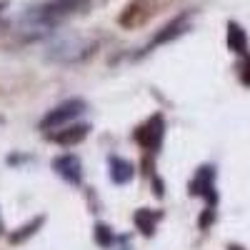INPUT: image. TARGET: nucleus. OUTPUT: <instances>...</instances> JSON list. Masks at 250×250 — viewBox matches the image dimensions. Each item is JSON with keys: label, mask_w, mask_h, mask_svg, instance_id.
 Listing matches in <instances>:
<instances>
[{"label": "nucleus", "mask_w": 250, "mask_h": 250, "mask_svg": "<svg viewBox=\"0 0 250 250\" xmlns=\"http://www.w3.org/2000/svg\"><path fill=\"white\" fill-rule=\"evenodd\" d=\"M83 110H85V100H68V103H62V105H58L55 110H50L43 120H40V128L43 130H50V128H58V125L62 123H68L73 118H78Z\"/></svg>", "instance_id": "f03ea898"}, {"label": "nucleus", "mask_w": 250, "mask_h": 250, "mask_svg": "<svg viewBox=\"0 0 250 250\" xmlns=\"http://www.w3.org/2000/svg\"><path fill=\"white\" fill-rule=\"evenodd\" d=\"M53 170L62 178V180H68L73 185H80L83 180V170H80V160L75 155H60L53 160Z\"/></svg>", "instance_id": "7ed1b4c3"}, {"label": "nucleus", "mask_w": 250, "mask_h": 250, "mask_svg": "<svg viewBox=\"0 0 250 250\" xmlns=\"http://www.w3.org/2000/svg\"><path fill=\"white\" fill-rule=\"evenodd\" d=\"M230 250H240V248H230Z\"/></svg>", "instance_id": "2eb2a0df"}, {"label": "nucleus", "mask_w": 250, "mask_h": 250, "mask_svg": "<svg viewBox=\"0 0 250 250\" xmlns=\"http://www.w3.org/2000/svg\"><path fill=\"white\" fill-rule=\"evenodd\" d=\"M213 178H215V170L205 165V168L198 170L195 180L190 183V193L193 195H205L210 205H215V200H218V195L213 193Z\"/></svg>", "instance_id": "20e7f679"}, {"label": "nucleus", "mask_w": 250, "mask_h": 250, "mask_svg": "<svg viewBox=\"0 0 250 250\" xmlns=\"http://www.w3.org/2000/svg\"><path fill=\"white\" fill-rule=\"evenodd\" d=\"M228 48H230L233 53H240V55L248 53V35L238 23L228 25Z\"/></svg>", "instance_id": "1a4fd4ad"}, {"label": "nucleus", "mask_w": 250, "mask_h": 250, "mask_svg": "<svg viewBox=\"0 0 250 250\" xmlns=\"http://www.w3.org/2000/svg\"><path fill=\"white\" fill-rule=\"evenodd\" d=\"M43 220H45L43 215H40L38 220H30V223H28L25 228H20V230H18V233H13V235H10V243H23L25 238H30L33 233H38V228H40V225H43Z\"/></svg>", "instance_id": "9b49d317"}, {"label": "nucleus", "mask_w": 250, "mask_h": 250, "mask_svg": "<svg viewBox=\"0 0 250 250\" xmlns=\"http://www.w3.org/2000/svg\"><path fill=\"white\" fill-rule=\"evenodd\" d=\"M90 133V125H73V128H65V130H58L50 135V140L60 143V145H75V143H83Z\"/></svg>", "instance_id": "0eeeda50"}, {"label": "nucleus", "mask_w": 250, "mask_h": 250, "mask_svg": "<svg viewBox=\"0 0 250 250\" xmlns=\"http://www.w3.org/2000/svg\"><path fill=\"white\" fill-rule=\"evenodd\" d=\"M188 30V18H178V20H173V23H168L165 25L148 45H145V50L143 53H150L153 48H158V45H163V43H168V40H173V38H178V35H183Z\"/></svg>", "instance_id": "39448f33"}, {"label": "nucleus", "mask_w": 250, "mask_h": 250, "mask_svg": "<svg viewBox=\"0 0 250 250\" xmlns=\"http://www.w3.org/2000/svg\"><path fill=\"white\" fill-rule=\"evenodd\" d=\"M95 240H98V245L100 248H110L113 243H115V235H113V230L108 225H95Z\"/></svg>", "instance_id": "f8f14e48"}, {"label": "nucleus", "mask_w": 250, "mask_h": 250, "mask_svg": "<svg viewBox=\"0 0 250 250\" xmlns=\"http://www.w3.org/2000/svg\"><path fill=\"white\" fill-rule=\"evenodd\" d=\"M145 18H148V10L143 8V0H135V3H130L128 8H125V13L120 15V25H125V28H135V25L143 23Z\"/></svg>", "instance_id": "6e6552de"}, {"label": "nucleus", "mask_w": 250, "mask_h": 250, "mask_svg": "<svg viewBox=\"0 0 250 250\" xmlns=\"http://www.w3.org/2000/svg\"><path fill=\"white\" fill-rule=\"evenodd\" d=\"M135 175V168H133V163L128 160H123L118 155H110V180L115 185H125V183H130Z\"/></svg>", "instance_id": "423d86ee"}, {"label": "nucleus", "mask_w": 250, "mask_h": 250, "mask_svg": "<svg viewBox=\"0 0 250 250\" xmlns=\"http://www.w3.org/2000/svg\"><path fill=\"white\" fill-rule=\"evenodd\" d=\"M0 233H3V220H0Z\"/></svg>", "instance_id": "4468645a"}, {"label": "nucleus", "mask_w": 250, "mask_h": 250, "mask_svg": "<svg viewBox=\"0 0 250 250\" xmlns=\"http://www.w3.org/2000/svg\"><path fill=\"white\" fill-rule=\"evenodd\" d=\"M240 78H243V83H245V85H250V58L245 60V65H243V73H240Z\"/></svg>", "instance_id": "ddd939ff"}, {"label": "nucleus", "mask_w": 250, "mask_h": 250, "mask_svg": "<svg viewBox=\"0 0 250 250\" xmlns=\"http://www.w3.org/2000/svg\"><path fill=\"white\" fill-rule=\"evenodd\" d=\"M163 133H165V120L163 115H153L145 125H140V128L135 130V140L143 145L145 150H150L155 153L160 148V143H163Z\"/></svg>", "instance_id": "f257e3e1"}, {"label": "nucleus", "mask_w": 250, "mask_h": 250, "mask_svg": "<svg viewBox=\"0 0 250 250\" xmlns=\"http://www.w3.org/2000/svg\"><path fill=\"white\" fill-rule=\"evenodd\" d=\"M133 220H135L138 230H140L143 235H153V233H155V213L148 210V208H140V210H135Z\"/></svg>", "instance_id": "9d476101"}]
</instances>
